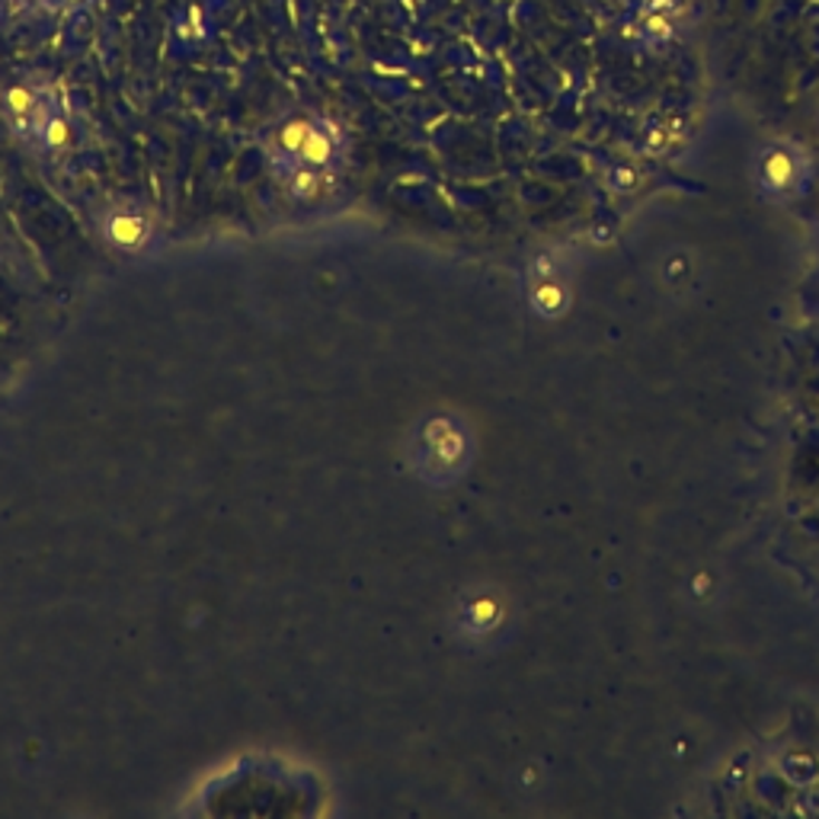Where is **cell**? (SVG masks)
<instances>
[{
  "label": "cell",
  "mask_w": 819,
  "mask_h": 819,
  "mask_svg": "<svg viewBox=\"0 0 819 819\" xmlns=\"http://www.w3.org/2000/svg\"><path fill=\"white\" fill-rule=\"evenodd\" d=\"M813 160L803 145L791 138H774L755 154V183L769 199H794L807 189Z\"/></svg>",
  "instance_id": "6da1fadb"
},
{
  "label": "cell",
  "mask_w": 819,
  "mask_h": 819,
  "mask_svg": "<svg viewBox=\"0 0 819 819\" xmlns=\"http://www.w3.org/2000/svg\"><path fill=\"white\" fill-rule=\"evenodd\" d=\"M685 13H689L685 0H641L637 17H634L637 42L646 51L670 49L685 26Z\"/></svg>",
  "instance_id": "7a4b0ae2"
},
{
  "label": "cell",
  "mask_w": 819,
  "mask_h": 819,
  "mask_svg": "<svg viewBox=\"0 0 819 819\" xmlns=\"http://www.w3.org/2000/svg\"><path fill=\"white\" fill-rule=\"evenodd\" d=\"M51 90L49 84H32V80H20V84H13V87H7L3 90V97H0V113H3V119L10 125V131L29 145V135H32V125H36V116H39V109L46 106L49 100Z\"/></svg>",
  "instance_id": "3957f363"
},
{
  "label": "cell",
  "mask_w": 819,
  "mask_h": 819,
  "mask_svg": "<svg viewBox=\"0 0 819 819\" xmlns=\"http://www.w3.org/2000/svg\"><path fill=\"white\" fill-rule=\"evenodd\" d=\"M340 154H343V131H340L333 123H326V119H311V123H308V131H304V142H301L299 154H295V160L285 164V167L301 164V167L330 170V167L340 160ZM275 170H282V167H275Z\"/></svg>",
  "instance_id": "277c9868"
},
{
  "label": "cell",
  "mask_w": 819,
  "mask_h": 819,
  "mask_svg": "<svg viewBox=\"0 0 819 819\" xmlns=\"http://www.w3.org/2000/svg\"><path fill=\"white\" fill-rule=\"evenodd\" d=\"M100 234L106 244L116 250H142L154 237V227L142 215L131 208H109L100 218Z\"/></svg>",
  "instance_id": "5b68a950"
},
{
  "label": "cell",
  "mask_w": 819,
  "mask_h": 819,
  "mask_svg": "<svg viewBox=\"0 0 819 819\" xmlns=\"http://www.w3.org/2000/svg\"><path fill=\"white\" fill-rule=\"evenodd\" d=\"M275 176L282 179V186L289 189V196L295 202H318L323 196V186H326V170H318V167H282L275 170Z\"/></svg>",
  "instance_id": "8992f818"
},
{
  "label": "cell",
  "mask_w": 819,
  "mask_h": 819,
  "mask_svg": "<svg viewBox=\"0 0 819 819\" xmlns=\"http://www.w3.org/2000/svg\"><path fill=\"white\" fill-rule=\"evenodd\" d=\"M68 138H71V123H68V116L58 109V113L49 119V125H46V131H42L39 150H61L68 145Z\"/></svg>",
  "instance_id": "52a82bcc"
},
{
  "label": "cell",
  "mask_w": 819,
  "mask_h": 819,
  "mask_svg": "<svg viewBox=\"0 0 819 819\" xmlns=\"http://www.w3.org/2000/svg\"><path fill=\"white\" fill-rule=\"evenodd\" d=\"M3 7H7L10 13H17V17L36 13V3H32V0H3Z\"/></svg>",
  "instance_id": "ba28073f"
},
{
  "label": "cell",
  "mask_w": 819,
  "mask_h": 819,
  "mask_svg": "<svg viewBox=\"0 0 819 819\" xmlns=\"http://www.w3.org/2000/svg\"><path fill=\"white\" fill-rule=\"evenodd\" d=\"M36 3V13H58L65 7V0H32Z\"/></svg>",
  "instance_id": "9c48e42d"
}]
</instances>
